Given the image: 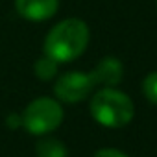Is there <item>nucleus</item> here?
Instances as JSON below:
<instances>
[{
    "instance_id": "nucleus-2",
    "label": "nucleus",
    "mask_w": 157,
    "mask_h": 157,
    "mask_svg": "<svg viewBox=\"0 0 157 157\" xmlns=\"http://www.w3.org/2000/svg\"><path fill=\"white\" fill-rule=\"evenodd\" d=\"M91 115L105 128H124L133 120L135 107L128 94L105 87L91 98Z\"/></svg>"
},
{
    "instance_id": "nucleus-3",
    "label": "nucleus",
    "mask_w": 157,
    "mask_h": 157,
    "mask_svg": "<svg viewBox=\"0 0 157 157\" xmlns=\"http://www.w3.org/2000/svg\"><path fill=\"white\" fill-rule=\"evenodd\" d=\"M61 122L63 107L52 98H37L22 113V124L32 135H46Z\"/></svg>"
},
{
    "instance_id": "nucleus-4",
    "label": "nucleus",
    "mask_w": 157,
    "mask_h": 157,
    "mask_svg": "<svg viewBox=\"0 0 157 157\" xmlns=\"http://www.w3.org/2000/svg\"><path fill=\"white\" fill-rule=\"evenodd\" d=\"M96 80L93 72H67L56 82V96L67 104H76L85 100L93 89H94Z\"/></svg>"
},
{
    "instance_id": "nucleus-10",
    "label": "nucleus",
    "mask_w": 157,
    "mask_h": 157,
    "mask_svg": "<svg viewBox=\"0 0 157 157\" xmlns=\"http://www.w3.org/2000/svg\"><path fill=\"white\" fill-rule=\"evenodd\" d=\"M94 157H128V155L115 150V148H104V150H98L94 153Z\"/></svg>"
},
{
    "instance_id": "nucleus-9",
    "label": "nucleus",
    "mask_w": 157,
    "mask_h": 157,
    "mask_svg": "<svg viewBox=\"0 0 157 157\" xmlns=\"http://www.w3.org/2000/svg\"><path fill=\"white\" fill-rule=\"evenodd\" d=\"M142 93L144 96L153 104L157 105V72H151L144 78V82H142Z\"/></svg>"
},
{
    "instance_id": "nucleus-7",
    "label": "nucleus",
    "mask_w": 157,
    "mask_h": 157,
    "mask_svg": "<svg viewBox=\"0 0 157 157\" xmlns=\"http://www.w3.org/2000/svg\"><path fill=\"white\" fill-rule=\"evenodd\" d=\"M39 157H67V148L56 139H41L37 142Z\"/></svg>"
},
{
    "instance_id": "nucleus-6",
    "label": "nucleus",
    "mask_w": 157,
    "mask_h": 157,
    "mask_svg": "<svg viewBox=\"0 0 157 157\" xmlns=\"http://www.w3.org/2000/svg\"><path fill=\"white\" fill-rule=\"evenodd\" d=\"M122 74H124V67L117 57H104L93 70V76L96 83L113 87L117 83L122 82Z\"/></svg>"
},
{
    "instance_id": "nucleus-5",
    "label": "nucleus",
    "mask_w": 157,
    "mask_h": 157,
    "mask_svg": "<svg viewBox=\"0 0 157 157\" xmlns=\"http://www.w3.org/2000/svg\"><path fill=\"white\" fill-rule=\"evenodd\" d=\"M15 6L21 17L28 21H46L59 6V0H15Z\"/></svg>"
},
{
    "instance_id": "nucleus-8",
    "label": "nucleus",
    "mask_w": 157,
    "mask_h": 157,
    "mask_svg": "<svg viewBox=\"0 0 157 157\" xmlns=\"http://www.w3.org/2000/svg\"><path fill=\"white\" fill-rule=\"evenodd\" d=\"M56 72H57V61H54L48 56L41 57L35 63V74L41 78V80H50V78L56 76Z\"/></svg>"
},
{
    "instance_id": "nucleus-1",
    "label": "nucleus",
    "mask_w": 157,
    "mask_h": 157,
    "mask_svg": "<svg viewBox=\"0 0 157 157\" xmlns=\"http://www.w3.org/2000/svg\"><path fill=\"white\" fill-rule=\"evenodd\" d=\"M89 44V26L80 19H67L52 28L44 41V54L57 63L80 57Z\"/></svg>"
}]
</instances>
